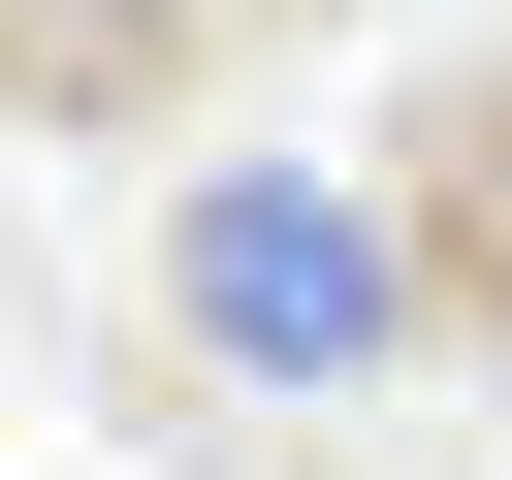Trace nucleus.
Segmentation results:
<instances>
[{"label":"nucleus","instance_id":"nucleus-1","mask_svg":"<svg viewBox=\"0 0 512 480\" xmlns=\"http://www.w3.org/2000/svg\"><path fill=\"white\" fill-rule=\"evenodd\" d=\"M384 352H416L384 192H320V160H192V224H160V384H384Z\"/></svg>","mask_w":512,"mask_h":480},{"label":"nucleus","instance_id":"nucleus-2","mask_svg":"<svg viewBox=\"0 0 512 480\" xmlns=\"http://www.w3.org/2000/svg\"><path fill=\"white\" fill-rule=\"evenodd\" d=\"M256 0H0V128H96V96H160V64H224Z\"/></svg>","mask_w":512,"mask_h":480}]
</instances>
